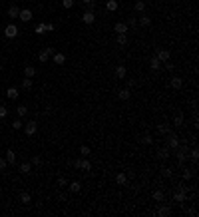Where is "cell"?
Returning a JSON list of instances; mask_svg holds the SVG:
<instances>
[{
	"label": "cell",
	"mask_w": 199,
	"mask_h": 217,
	"mask_svg": "<svg viewBox=\"0 0 199 217\" xmlns=\"http://www.w3.org/2000/svg\"><path fill=\"white\" fill-rule=\"evenodd\" d=\"M187 191H189V189H187L183 183H181V185H177V189H175V193H173V199L177 203H183L185 199H187Z\"/></svg>",
	"instance_id": "cell-1"
},
{
	"label": "cell",
	"mask_w": 199,
	"mask_h": 217,
	"mask_svg": "<svg viewBox=\"0 0 199 217\" xmlns=\"http://www.w3.org/2000/svg\"><path fill=\"white\" fill-rule=\"evenodd\" d=\"M155 58L163 64V62H169L171 60V52L165 50V48H155Z\"/></svg>",
	"instance_id": "cell-2"
},
{
	"label": "cell",
	"mask_w": 199,
	"mask_h": 217,
	"mask_svg": "<svg viewBox=\"0 0 199 217\" xmlns=\"http://www.w3.org/2000/svg\"><path fill=\"white\" fill-rule=\"evenodd\" d=\"M18 26H16L14 22H10L8 26H6V28H4V36H6L8 38V40H12V38H16V36H18Z\"/></svg>",
	"instance_id": "cell-3"
},
{
	"label": "cell",
	"mask_w": 199,
	"mask_h": 217,
	"mask_svg": "<svg viewBox=\"0 0 199 217\" xmlns=\"http://www.w3.org/2000/svg\"><path fill=\"white\" fill-rule=\"evenodd\" d=\"M24 132H26V135H34L36 132H38V124H36L34 120H30V122H26L24 124Z\"/></svg>",
	"instance_id": "cell-4"
},
{
	"label": "cell",
	"mask_w": 199,
	"mask_h": 217,
	"mask_svg": "<svg viewBox=\"0 0 199 217\" xmlns=\"http://www.w3.org/2000/svg\"><path fill=\"white\" fill-rule=\"evenodd\" d=\"M177 145H179V138H177V134L175 132H169L167 134V148L169 149H175Z\"/></svg>",
	"instance_id": "cell-5"
},
{
	"label": "cell",
	"mask_w": 199,
	"mask_h": 217,
	"mask_svg": "<svg viewBox=\"0 0 199 217\" xmlns=\"http://www.w3.org/2000/svg\"><path fill=\"white\" fill-rule=\"evenodd\" d=\"M18 18L22 20V22H30V20H32V10H30V8H24V10H20Z\"/></svg>",
	"instance_id": "cell-6"
},
{
	"label": "cell",
	"mask_w": 199,
	"mask_h": 217,
	"mask_svg": "<svg viewBox=\"0 0 199 217\" xmlns=\"http://www.w3.org/2000/svg\"><path fill=\"white\" fill-rule=\"evenodd\" d=\"M82 20L86 24H94V20H96V14H94V10H86L84 16H82Z\"/></svg>",
	"instance_id": "cell-7"
},
{
	"label": "cell",
	"mask_w": 199,
	"mask_h": 217,
	"mask_svg": "<svg viewBox=\"0 0 199 217\" xmlns=\"http://www.w3.org/2000/svg\"><path fill=\"white\" fill-rule=\"evenodd\" d=\"M169 86L173 90H181V86H183V78H179V76H173L171 78V82H169Z\"/></svg>",
	"instance_id": "cell-8"
},
{
	"label": "cell",
	"mask_w": 199,
	"mask_h": 217,
	"mask_svg": "<svg viewBox=\"0 0 199 217\" xmlns=\"http://www.w3.org/2000/svg\"><path fill=\"white\" fill-rule=\"evenodd\" d=\"M181 167H183V165H181ZM195 167H191V169H189V167H183V175H181V177H183V179L187 181V179H193V177H195Z\"/></svg>",
	"instance_id": "cell-9"
},
{
	"label": "cell",
	"mask_w": 199,
	"mask_h": 217,
	"mask_svg": "<svg viewBox=\"0 0 199 217\" xmlns=\"http://www.w3.org/2000/svg\"><path fill=\"white\" fill-rule=\"evenodd\" d=\"M183 120H185V118H183V112H175V116H173V126H175V128H181V126H183Z\"/></svg>",
	"instance_id": "cell-10"
},
{
	"label": "cell",
	"mask_w": 199,
	"mask_h": 217,
	"mask_svg": "<svg viewBox=\"0 0 199 217\" xmlns=\"http://www.w3.org/2000/svg\"><path fill=\"white\" fill-rule=\"evenodd\" d=\"M169 154H171V149L167 148V145H165V148H159L157 149V159H167Z\"/></svg>",
	"instance_id": "cell-11"
},
{
	"label": "cell",
	"mask_w": 199,
	"mask_h": 217,
	"mask_svg": "<svg viewBox=\"0 0 199 217\" xmlns=\"http://www.w3.org/2000/svg\"><path fill=\"white\" fill-rule=\"evenodd\" d=\"M157 215H159V217L171 215V207H169V205H159V207H157Z\"/></svg>",
	"instance_id": "cell-12"
},
{
	"label": "cell",
	"mask_w": 199,
	"mask_h": 217,
	"mask_svg": "<svg viewBox=\"0 0 199 217\" xmlns=\"http://www.w3.org/2000/svg\"><path fill=\"white\" fill-rule=\"evenodd\" d=\"M6 98H8V100H18V88L10 86V88L6 90Z\"/></svg>",
	"instance_id": "cell-13"
},
{
	"label": "cell",
	"mask_w": 199,
	"mask_h": 217,
	"mask_svg": "<svg viewBox=\"0 0 199 217\" xmlns=\"http://www.w3.org/2000/svg\"><path fill=\"white\" fill-rule=\"evenodd\" d=\"M139 26H143V28L152 26V18H149L147 14H139Z\"/></svg>",
	"instance_id": "cell-14"
},
{
	"label": "cell",
	"mask_w": 199,
	"mask_h": 217,
	"mask_svg": "<svg viewBox=\"0 0 199 217\" xmlns=\"http://www.w3.org/2000/svg\"><path fill=\"white\" fill-rule=\"evenodd\" d=\"M149 68H152V72H159V70H161V62L153 56L152 60H149Z\"/></svg>",
	"instance_id": "cell-15"
},
{
	"label": "cell",
	"mask_w": 199,
	"mask_h": 217,
	"mask_svg": "<svg viewBox=\"0 0 199 217\" xmlns=\"http://www.w3.org/2000/svg\"><path fill=\"white\" fill-rule=\"evenodd\" d=\"M18 14H20V8L16 6V4H12V6L8 8V16H10L12 20H16V18H18Z\"/></svg>",
	"instance_id": "cell-16"
},
{
	"label": "cell",
	"mask_w": 199,
	"mask_h": 217,
	"mask_svg": "<svg viewBox=\"0 0 199 217\" xmlns=\"http://www.w3.org/2000/svg\"><path fill=\"white\" fill-rule=\"evenodd\" d=\"M157 132H159L161 135H167V134L171 132V126H169V124H165V122H163V124H159V126H157Z\"/></svg>",
	"instance_id": "cell-17"
},
{
	"label": "cell",
	"mask_w": 199,
	"mask_h": 217,
	"mask_svg": "<svg viewBox=\"0 0 199 217\" xmlns=\"http://www.w3.org/2000/svg\"><path fill=\"white\" fill-rule=\"evenodd\" d=\"M114 30H116V34H126V32H127V24H123V22H116Z\"/></svg>",
	"instance_id": "cell-18"
},
{
	"label": "cell",
	"mask_w": 199,
	"mask_h": 217,
	"mask_svg": "<svg viewBox=\"0 0 199 217\" xmlns=\"http://www.w3.org/2000/svg\"><path fill=\"white\" fill-rule=\"evenodd\" d=\"M18 169H20V173H24V175H26V173H30L32 164H30V161H22V164L18 165Z\"/></svg>",
	"instance_id": "cell-19"
},
{
	"label": "cell",
	"mask_w": 199,
	"mask_h": 217,
	"mask_svg": "<svg viewBox=\"0 0 199 217\" xmlns=\"http://www.w3.org/2000/svg\"><path fill=\"white\" fill-rule=\"evenodd\" d=\"M34 76H36V68L28 64V66L24 68V78H34Z\"/></svg>",
	"instance_id": "cell-20"
},
{
	"label": "cell",
	"mask_w": 199,
	"mask_h": 217,
	"mask_svg": "<svg viewBox=\"0 0 199 217\" xmlns=\"http://www.w3.org/2000/svg\"><path fill=\"white\" fill-rule=\"evenodd\" d=\"M116 183H117V185H126V183H127V175H126V173H117V175H116Z\"/></svg>",
	"instance_id": "cell-21"
},
{
	"label": "cell",
	"mask_w": 199,
	"mask_h": 217,
	"mask_svg": "<svg viewBox=\"0 0 199 217\" xmlns=\"http://www.w3.org/2000/svg\"><path fill=\"white\" fill-rule=\"evenodd\" d=\"M52 60L56 62V64H64V62H66V56H64L62 52H56V54H52Z\"/></svg>",
	"instance_id": "cell-22"
},
{
	"label": "cell",
	"mask_w": 199,
	"mask_h": 217,
	"mask_svg": "<svg viewBox=\"0 0 199 217\" xmlns=\"http://www.w3.org/2000/svg\"><path fill=\"white\" fill-rule=\"evenodd\" d=\"M139 144H143V145H152L153 144V138L149 134H143L142 138H139Z\"/></svg>",
	"instance_id": "cell-23"
},
{
	"label": "cell",
	"mask_w": 199,
	"mask_h": 217,
	"mask_svg": "<svg viewBox=\"0 0 199 217\" xmlns=\"http://www.w3.org/2000/svg\"><path fill=\"white\" fill-rule=\"evenodd\" d=\"M6 161H8V165H14L16 164V154H14L12 149L6 151Z\"/></svg>",
	"instance_id": "cell-24"
},
{
	"label": "cell",
	"mask_w": 199,
	"mask_h": 217,
	"mask_svg": "<svg viewBox=\"0 0 199 217\" xmlns=\"http://www.w3.org/2000/svg\"><path fill=\"white\" fill-rule=\"evenodd\" d=\"M106 10L116 12V10H117V0H107V2H106Z\"/></svg>",
	"instance_id": "cell-25"
},
{
	"label": "cell",
	"mask_w": 199,
	"mask_h": 217,
	"mask_svg": "<svg viewBox=\"0 0 199 217\" xmlns=\"http://www.w3.org/2000/svg\"><path fill=\"white\" fill-rule=\"evenodd\" d=\"M133 8H136V12L143 14V12H146V2H143V0H137V2H136V6H133Z\"/></svg>",
	"instance_id": "cell-26"
},
{
	"label": "cell",
	"mask_w": 199,
	"mask_h": 217,
	"mask_svg": "<svg viewBox=\"0 0 199 217\" xmlns=\"http://www.w3.org/2000/svg\"><path fill=\"white\" fill-rule=\"evenodd\" d=\"M68 187H70V191H72V193H78L80 189H82V183H80V181H72Z\"/></svg>",
	"instance_id": "cell-27"
},
{
	"label": "cell",
	"mask_w": 199,
	"mask_h": 217,
	"mask_svg": "<svg viewBox=\"0 0 199 217\" xmlns=\"http://www.w3.org/2000/svg\"><path fill=\"white\" fill-rule=\"evenodd\" d=\"M120 100H130L132 98V94H130V88H123V90H120Z\"/></svg>",
	"instance_id": "cell-28"
},
{
	"label": "cell",
	"mask_w": 199,
	"mask_h": 217,
	"mask_svg": "<svg viewBox=\"0 0 199 217\" xmlns=\"http://www.w3.org/2000/svg\"><path fill=\"white\" fill-rule=\"evenodd\" d=\"M116 42H117L120 46H126V44H127V34H117V36H116Z\"/></svg>",
	"instance_id": "cell-29"
},
{
	"label": "cell",
	"mask_w": 199,
	"mask_h": 217,
	"mask_svg": "<svg viewBox=\"0 0 199 217\" xmlns=\"http://www.w3.org/2000/svg\"><path fill=\"white\" fill-rule=\"evenodd\" d=\"M20 201H22L24 205H28V203L32 201V197H30V193H28V191H22V193H20Z\"/></svg>",
	"instance_id": "cell-30"
},
{
	"label": "cell",
	"mask_w": 199,
	"mask_h": 217,
	"mask_svg": "<svg viewBox=\"0 0 199 217\" xmlns=\"http://www.w3.org/2000/svg\"><path fill=\"white\" fill-rule=\"evenodd\" d=\"M189 159H191V161H195V164H197V159H199V149L195 148V145H193V149L189 151Z\"/></svg>",
	"instance_id": "cell-31"
},
{
	"label": "cell",
	"mask_w": 199,
	"mask_h": 217,
	"mask_svg": "<svg viewBox=\"0 0 199 217\" xmlns=\"http://www.w3.org/2000/svg\"><path fill=\"white\" fill-rule=\"evenodd\" d=\"M38 60H40V62H42V64H46V62H48V60H50V54H48V52H46V50H42V52H40V54H38Z\"/></svg>",
	"instance_id": "cell-32"
},
{
	"label": "cell",
	"mask_w": 199,
	"mask_h": 217,
	"mask_svg": "<svg viewBox=\"0 0 199 217\" xmlns=\"http://www.w3.org/2000/svg\"><path fill=\"white\" fill-rule=\"evenodd\" d=\"M116 78H126V66H117L116 68Z\"/></svg>",
	"instance_id": "cell-33"
},
{
	"label": "cell",
	"mask_w": 199,
	"mask_h": 217,
	"mask_svg": "<svg viewBox=\"0 0 199 217\" xmlns=\"http://www.w3.org/2000/svg\"><path fill=\"white\" fill-rule=\"evenodd\" d=\"M153 199H155V201H163V199H165V193L163 191H161V189H157V191H153Z\"/></svg>",
	"instance_id": "cell-34"
},
{
	"label": "cell",
	"mask_w": 199,
	"mask_h": 217,
	"mask_svg": "<svg viewBox=\"0 0 199 217\" xmlns=\"http://www.w3.org/2000/svg\"><path fill=\"white\" fill-rule=\"evenodd\" d=\"M82 4H84V8H86V10H94L96 0H82Z\"/></svg>",
	"instance_id": "cell-35"
},
{
	"label": "cell",
	"mask_w": 199,
	"mask_h": 217,
	"mask_svg": "<svg viewBox=\"0 0 199 217\" xmlns=\"http://www.w3.org/2000/svg\"><path fill=\"white\" fill-rule=\"evenodd\" d=\"M16 114H18V118H24L26 114H28V108H26V106H18V108H16Z\"/></svg>",
	"instance_id": "cell-36"
},
{
	"label": "cell",
	"mask_w": 199,
	"mask_h": 217,
	"mask_svg": "<svg viewBox=\"0 0 199 217\" xmlns=\"http://www.w3.org/2000/svg\"><path fill=\"white\" fill-rule=\"evenodd\" d=\"M80 167H82L84 171H90V169H92V161H90V159H82V164H80Z\"/></svg>",
	"instance_id": "cell-37"
},
{
	"label": "cell",
	"mask_w": 199,
	"mask_h": 217,
	"mask_svg": "<svg viewBox=\"0 0 199 217\" xmlns=\"http://www.w3.org/2000/svg\"><path fill=\"white\" fill-rule=\"evenodd\" d=\"M126 24H127V28H136V26H137V18H136V16H130Z\"/></svg>",
	"instance_id": "cell-38"
},
{
	"label": "cell",
	"mask_w": 199,
	"mask_h": 217,
	"mask_svg": "<svg viewBox=\"0 0 199 217\" xmlns=\"http://www.w3.org/2000/svg\"><path fill=\"white\" fill-rule=\"evenodd\" d=\"M34 32H36V34H40V36H42V34H46V24H44V22H42V24H38Z\"/></svg>",
	"instance_id": "cell-39"
},
{
	"label": "cell",
	"mask_w": 199,
	"mask_h": 217,
	"mask_svg": "<svg viewBox=\"0 0 199 217\" xmlns=\"http://www.w3.org/2000/svg\"><path fill=\"white\" fill-rule=\"evenodd\" d=\"M22 88H24V90H30V88H32V78H24V80H22Z\"/></svg>",
	"instance_id": "cell-40"
},
{
	"label": "cell",
	"mask_w": 199,
	"mask_h": 217,
	"mask_svg": "<svg viewBox=\"0 0 199 217\" xmlns=\"http://www.w3.org/2000/svg\"><path fill=\"white\" fill-rule=\"evenodd\" d=\"M80 154H82L84 157H88L90 154H92V149H90V148H88V145H82V148H80Z\"/></svg>",
	"instance_id": "cell-41"
},
{
	"label": "cell",
	"mask_w": 199,
	"mask_h": 217,
	"mask_svg": "<svg viewBox=\"0 0 199 217\" xmlns=\"http://www.w3.org/2000/svg\"><path fill=\"white\" fill-rule=\"evenodd\" d=\"M30 164H32V165H42V157L34 155V157H32V159H30Z\"/></svg>",
	"instance_id": "cell-42"
},
{
	"label": "cell",
	"mask_w": 199,
	"mask_h": 217,
	"mask_svg": "<svg viewBox=\"0 0 199 217\" xmlns=\"http://www.w3.org/2000/svg\"><path fill=\"white\" fill-rule=\"evenodd\" d=\"M161 68H165V70H167V72H173V64H171V62H163V64H161Z\"/></svg>",
	"instance_id": "cell-43"
},
{
	"label": "cell",
	"mask_w": 199,
	"mask_h": 217,
	"mask_svg": "<svg viewBox=\"0 0 199 217\" xmlns=\"http://www.w3.org/2000/svg\"><path fill=\"white\" fill-rule=\"evenodd\" d=\"M161 175H163V177H171V175H173V171H171L169 167H163V169H161Z\"/></svg>",
	"instance_id": "cell-44"
},
{
	"label": "cell",
	"mask_w": 199,
	"mask_h": 217,
	"mask_svg": "<svg viewBox=\"0 0 199 217\" xmlns=\"http://www.w3.org/2000/svg\"><path fill=\"white\" fill-rule=\"evenodd\" d=\"M12 129H22V120H14L12 122Z\"/></svg>",
	"instance_id": "cell-45"
},
{
	"label": "cell",
	"mask_w": 199,
	"mask_h": 217,
	"mask_svg": "<svg viewBox=\"0 0 199 217\" xmlns=\"http://www.w3.org/2000/svg\"><path fill=\"white\" fill-rule=\"evenodd\" d=\"M8 116V108L6 106H0V118H6Z\"/></svg>",
	"instance_id": "cell-46"
},
{
	"label": "cell",
	"mask_w": 199,
	"mask_h": 217,
	"mask_svg": "<svg viewBox=\"0 0 199 217\" xmlns=\"http://www.w3.org/2000/svg\"><path fill=\"white\" fill-rule=\"evenodd\" d=\"M62 6L64 8H72L74 6V0H62Z\"/></svg>",
	"instance_id": "cell-47"
},
{
	"label": "cell",
	"mask_w": 199,
	"mask_h": 217,
	"mask_svg": "<svg viewBox=\"0 0 199 217\" xmlns=\"http://www.w3.org/2000/svg\"><path fill=\"white\" fill-rule=\"evenodd\" d=\"M58 185H60V187H66V185H68V179H66V177H58Z\"/></svg>",
	"instance_id": "cell-48"
},
{
	"label": "cell",
	"mask_w": 199,
	"mask_h": 217,
	"mask_svg": "<svg viewBox=\"0 0 199 217\" xmlns=\"http://www.w3.org/2000/svg\"><path fill=\"white\" fill-rule=\"evenodd\" d=\"M139 82H137V80H127V82H126V86H127V88H133V86H137Z\"/></svg>",
	"instance_id": "cell-49"
},
{
	"label": "cell",
	"mask_w": 199,
	"mask_h": 217,
	"mask_svg": "<svg viewBox=\"0 0 199 217\" xmlns=\"http://www.w3.org/2000/svg\"><path fill=\"white\" fill-rule=\"evenodd\" d=\"M6 165H8L6 157H4V159H0V171H4V169H6Z\"/></svg>",
	"instance_id": "cell-50"
},
{
	"label": "cell",
	"mask_w": 199,
	"mask_h": 217,
	"mask_svg": "<svg viewBox=\"0 0 199 217\" xmlns=\"http://www.w3.org/2000/svg\"><path fill=\"white\" fill-rule=\"evenodd\" d=\"M54 30H56V26H54L52 22H48L46 24V32H54Z\"/></svg>",
	"instance_id": "cell-51"
},
{
	"label": "cell",
	"mask_w": 199,
	"mask_h": 217,
	"mask_svg": "<svg viewBox=\"0 0 199 217\" xmlns=\"http://www.w3.org/2000/svg\"><path fill=\"white\" fill-rule=\"evenodd\" d=\"M80 164H82V159H74V161H72V165H74V167H76V169H78V167H80Z\"/></svg>",
	"instance_id": "cell-52"
},
{
	"label": "cell",
	"mask_w": 199,
	"mask_h": 217,
	"mask_svg": "<svg viewBox=\"0 0 199 217\" xmlns=\"http://www.w3.org/2000/svg\"><path fill=\"white\" fill-rule=\"evenodd\" d=\"M46 52H48V54H50V56H52V54H56V48H46Z\"/></svg>",
	"instance_id": "cell-53"
},
{
	"label": "cell",
	"mask_w": 199,
	"mask_h": 217,
	"mask_svg": "<svg viewBox=\"0 0 199 217\" xmlns=\"http://www.w3.org/2000/svg\"><path fill=\"white\" fill-rule=\"evenodd\" d=\"M0 68H2V60H0Z\"/></svg>",
	"instance_id": "cell-54"
},
{
	"label": "cell",
	"mask_w": 199,
	"mask_h": 217,
	"mask_svg": "<svg viewBox=\"0 0 199 217\" xmlns=\"http://www.w3.org/2000/svg\"><path fill=\"white\" fill-rule=\"evenodd\" d=\"M0 2H2V0H0Z\"/></svg>",
	"instance_id": "cell-55"
}]
</instances>
